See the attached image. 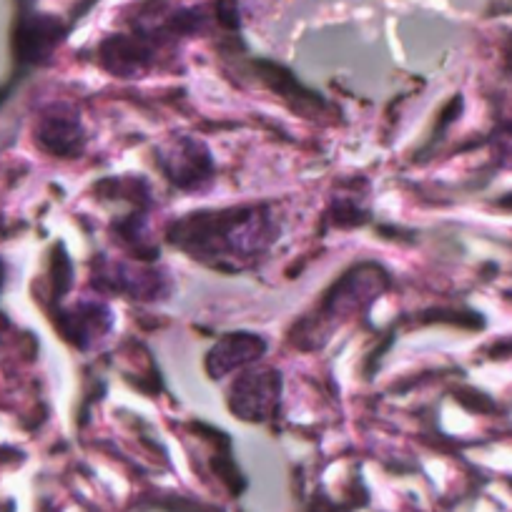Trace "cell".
Here are the masks:
<instances>
[{
    "mask_svg": "<svg viewBox=\"0 0 512 512\" xmlns=\"http://www.w3.org/2000/svg\"><path fill=\"white\" fill-rule=\"evenodd\" d=\"M33 139L38 149L58 159H78L86 149V126L76 106L66 101L48 103L36 118Z\"/></svg>",
    "mask_w": 512,
    "mask_h": 512,
    "instance_id": "5b68a950",
    "label": "cell"
},
{
    "mask_svg": "<svg viewBox=\"0 0 512 512\" xmlns=\"http://www.w3.org/2000/svg\"><path fill=\"white\" fill-rule=\"evenodd\" d=\"M267 352V339L251 332H231L224 334L206 354V374L211 379H221L226 374L244 369L246 364L256 362Z\"/></svg>",
    "mask_w": 512,
    "mask_h": 512,
    "instance_id": "9c48e42d",
    "label": "cell"
},
{
    "mask_svg": "<svg viewBox=\"0 0 512 512\" xmlns=\"http://www.w3.org/2000/svg\"><path fill=\"white\" fill-rule=\"evenodd\" d=\"M282 400V374L272 367H254L239 374L231 387L229 407L244 422H267Z\"/></svg>",
    "mask_w": 512,
    "mask_h": 512,
    "instance_id": "8992f818",
    "label": "cell"
},
{
    "mask_svg": "<svg viewBox=\"0 0 512 512\" xmlns=\"http://www.w3.org/2000/svg\"><path fill=\"white\" fill-rule=\"evenodd\" d=\"M161 174L181 191H201L214 181L216 164L209 146L194 136H174L156 149Z\"/></svg>",
    "mask_w": 512,
    "mask_h": 512,
    "instance_id": "277c9868",
    "label": "cell"
},
{
    "mask_svg": "<svg viewBox=\"0 0 512 512\" xmlns=\"http://www.w3.org/2000/svg\"><path fill=\"white\" fill-rule=\"evenodd\" d=\"M98 61L111 76L139 78L154 66L156 43L144 33L111 36L98 48Z\"/></svg>",
    "mask_w": 512,
    "mask_h": 512,
    "instance_id": "ba28073f",
    "label": "cell"
},
{
    "mask_svg": "<svg viewBox=\"0 0 512 512\" xmlns=\"http://www.w3.org/2000/svg\"><path fill=\"white\" fill-rule=\"evenodd\" d=\"M166 239L196 262L236 272L272 249L279 221L267 204L201 209L171 221Z\"/></svg>",
    "mask_w": 512,
    "mask_h": 512,
    "instance_id": "6da1fadb",
    "label": "cell"
},
{
    "mask_svg": "<svg viewBox=\"0 0 512 512\" xmlns=\"http://www.w3.org/2000/svg\"><path fill=\"white\" fill-rule=\"evenodd\" d=\"M61 38H63V28L56 18L41 16V13H38V16L26 18L16 31L18 61L38 66V63H43L53 51H56Z\"/></svg>",
    "mask_w": 512,
    "mask_h": 512,
    "instance_id": "30bf717a",
    "label": "cell"
},
{
    "mask_svg": "<svg viewBox=\"0 0 512 512\" xmlns=\"http://www.w3.org/2000/svg\"><path fill=\"white\" fill-rule=\"evenodd\" d=\"M6 329H8V319L3 317V314H0V339L6 337Z\"/></svg>",
    "mask_w": 512,
    "mask_h": 512,
    "instance_id": "4fadbf2b",
    "label": "cell"
},
{
    "mask_svg": "<svg viewBox=\"0 0 512 512\" xmlns=\"http://www.w3.org/2000/svg\"><path fill=\"white\" fill-rule=\"evenodd\" d=\"M91 284L98 294L134 299V302H161L171 294V279L164 269L149 262H126L113 256H96L91 264Z\"/></svg>",
    "mask_w": 512,
    "mask_h": 512,
    "instance_id": "7a4b0ae2",
    "label": "cell"
},
{
    "mask_svg": "<svg viewBox=\"0 0 512 512\" xmlns=\"http://www.w3.org/2000/svg\"><path fill=\"white\" fill-rule=\"evenodd\" d=\"M492 159L500 169H512V123L500 121L490 136Z\"/></svg>",
    "mask_w": 512,
    "mask_h": 512,
    "instance_id": "8fae6325",
    "label": "cell"
},
{
    "mask_svg": "<svg viewBox=\"0 0 512 512\" xmlns=\"http://www.w3.org/2000/svg\"><path fill=\"white\" fill-rule=\"evenodd\" d=\"M53 322H56L63 339L76 344L78 349H88L96 342H101V339L111 332L113 314L103 299L86 297L78 299L73 307L58 309Z\"/></svg>",
    "mask_w": 512,
    "mask_h": 512,
    "instance_id": "52a82bcc",
    "label": "cell"
},
{
    "mask_svg": "<svg viewBox=\"0 0 512 512\" xmlns=\"http://www.w3.org/2000/svg\"><path fill=\"white\" fill-rule=\"evenodd\" d=\"M3 284H6V267L0 262V289H3Z\"/></svg>",
    "mask_w": 512,
    "mask_h": 512,
    "instance_id": "5bb4252c",
    "label": "cell"
},
{
    "mask_svg": "<svg viewBox=\"0 0 512 512\" xmlns=\"http://www.w3.org/2000/svg\"><path fill=\"white\" fill-rule=\"evenodd\" d=\"M390 289V274L379 264L364 262L344 272L324 294L319 322H344L354 314H364Z\"/></svg>",
    "mask_w": 512,
    "mask_h": 512,
    "instance_id": "3957f363",
    "label": "cell"
},
{
    "mask_svg": "<svg viewBox=\"0 0 512 512\" xmlns=\"http://www.w3.org/2000/svg\"><path fill=\"white\" fill-rule=\"evenodd\" d=\"M156 510L161 512H221L216 507L201 505V502L194 500H184V497H169L164 502H156Z\"/></svg>",
    "mask_w": 512,
    "mask_h": 512,
    "instance_id": "7c38bea8",
    "label": "cell"
}]
</instances>
